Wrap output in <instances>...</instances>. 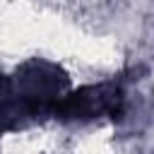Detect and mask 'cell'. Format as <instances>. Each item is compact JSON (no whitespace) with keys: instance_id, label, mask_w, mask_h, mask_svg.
<instances>
[{"instance_id":"cell-1","label":"cell","mask_w":154,"mask_h":154,"mask_svg":"<svg viewBox=\"0 0 154 154\" xmlns=\"http://www.w3.org/2000/svg\"><path fill=\"white\" fill-rule=\"evenodd\" d=\"M51 113L65 120H89L99 116L118 118L123 113V91L116 84H91L60 96Z\"/></svg>"}]
</instances>
